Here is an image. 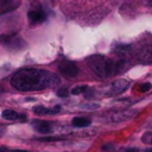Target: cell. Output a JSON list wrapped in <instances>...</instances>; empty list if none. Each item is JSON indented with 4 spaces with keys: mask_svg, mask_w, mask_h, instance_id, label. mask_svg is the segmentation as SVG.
<instances>
[{
    "mask_svg": "<svg viewBox=\"0 0 152 152\" xmlns=\"http://www.w3.org/2000/svg\"><path fill=\"white\" fill-rule=\"evenodd\" d=\"M61 83L58 75L36 68H24L14 72L11 78L13 88L20 91H37L56 87Z\"/></svg>",
    "mask_w": 152,
    "mask_h": 152,
    "instance_id": "cell-1",
    "label": "cell"
},
{
    "mask_svg": "<svg viewBox=\"0 0 152 152\" xmlns=\"http://www.w3.org/2000/svg\"><path fill=\"white\" fill-rule=\"evenodd\" d=\"M89 69L101 78H108L116 72V64L108 57L102 55H93L87 58Z\"/></svg>",
    "mask_w": 152,
    "mask_h": 152,
    "instance_id": "cell-2",
    "label": "cell"
},
{
    "mask_svg": "<svg viewBox=\"0 0 152 152\" xmlns=\"http://www.w3.org/2000/svg\"><path fill=\"white\" fill-rule=\"evenodd\" d=\"M58 71L62 76H64L66 78H74L78 75L80 70H78V66L74 62L65 61V62H63L58 65Z\"/></svg>",
    "mask_w": 152,
    "mask_h": 152,
    "instance_id": "cell-3",
    "label": "cell"
},
{
    "mask_svg": "<svg viewBox=\"0 0 152 152\" xmlns=\"http://www.w3.org/2000/svg\"><path fill=\"white\" fill-rule=\"evenodd\" d=\"M137 115V110H121V112H115L113 114H110L109 116V121L110 122H124L127 120H131L132 118H134Z\"/></svg>",
    "mask_w": 152,
    "mask_h": 152,
    "instance_id": "cell-4",
    "label": "cell"
},
{
    "mask_svg": "<svg viewBox=\"0 0 152 152\" xmlns=\"http://www.w3.org/2000/svg\"><path fill=\"white\" fill-rule=\"evenodd\" d=\"M128 86H129V83H128L127 80H125V78H119V80H115V81L112 83L109 91H110L112 95H118V94L124 93V91L128 88Z\"/></svg>",
    "mask_w": 152,
    "mask_h": 152,
    "instance_id": "cell-5",
    "label": "cell"
},
{
    "mask_svg": "<svg viewBox=\"0 0 152 152\" xmlns=\"http://www.w3.org/2000/svg\"><path fill=\"white\" fill-rule=\"evenodd\" d=\"M61 110V107L59 106H55L52 108H46L44 106H36L33 107V112L38 115H52V114H57L58 112Z\"/></svg>",
    "mask_w": 152,
    "mask_h": 152,
    "instance_id": "cell-6",
    "label": "cell"
},
{
    "mask_svg": "<svg viewBox=\"0 0 152 152\" xmlns=\"http://www.w3.org/2000/svg\"><path fill=\"white\" fill-rule=\"evenodd\" d=\"M27 17H28V20L32 24H39V23H43L45 20V13L43 11H40V10L30 11L27 13Z\"/></svg>",
    "mask_w": 152,
    "mask_h": 152,
    "instance_id": "cell-7",
    "label": "cell"
},
{
    "mask_svg": "<svg viewBox=\"0 0 152 152\" xmlns=\"http://www.w3.org/2000/svg\"><path fill=\"white\" fill-rule=\"evenodd\" d=\"M1 116L6 120H20V121L26 120V116L24 114H20L15 110H12V109H5L1 113Z\"/></svg>",
    "mask_w": 152,
    "mask_h": 152,
    "instance_id": "cell-8",
    "label": "cell"
},
{
    "mask_svg": "<svg viewBox=\"0 0 152 152\" xmlns=\"http://www.w3.org/2000/svg\"><path fill=\"white\" fill-rule=\"evenodd\" d=\"M72 126L75 127H78V128H83V127H88L90 126V120L87 119V118H83V116H75L71 121Z\"/></svg>",
    "mask_w": 152,
    "mask_h": 152,
    "instance_id": "cell-9",
    "label": "cell"
},
{
    "mask_svg": "<svg viewBox=\"0 0 152 152\" xmlns=\"http://www.w3.org/2000/svg\"><path fill=\"white\" fill-rule=\"evenodd\" d=\"M34 128L39 133H43V134H46V133H50L51 132V125L48 121H38V122H36Z\"/></svg>",
    "mask_w": 152,
    "mask_h": 152,
    "instance_id": "cell-10",
    "label": "cell"
},
{
    "mask_svg": "<svg viewBox=\"0 0 152 152\" xmlns=\"http://www.w3.org/2000/svg\"><path fill=\"white\" fill-rule=\"evenodd\" d=\"M12 2H13V0H0V13L10 11L12 8L11 7Z\"/></svg>",
    "mask_w": 152,
    "mask_h": 152,
    "instance_id": "cell-11",
    "label": "cell"
},
{
    "mask_svg": "<svg viewBox=\"0 0 152 152\" xmlns=\"http://www.w3.org/2000/svg\"><path fill=\"white\" fill-rule=\"evenodd\" d=\"M88 89V87L87 86H84V84H81V86H76V87H74L72 89H71V95H80V94H82V93H84L86 90Z\"/></svg>",
    "mask_w": 152,
    "mask_h": 152,
    "instance_id": "cell-12",
    "label": "cell"
},
{
    "mask_svg": "<svg viewBox=\"0 0 152 152\" xmlns=\"http://www.w3.org/2000/svg\"><path fill=\"white\" fill-rule=\"evenodd\" d=\"M81 108L82 109L95 110V109H99L100 108V104L99 103H83V104H81Z\"/></svg>",
    "mask_w": 152,
    "mask_h": 152,
    "instance_id": "cell-13",
    "label": "cell"
},
{
    "mask_svg": "<svg viewBox=\"0 0 152 152\" xmlns=\"http://www.w3.org/2000/svg\"><path fill=\"white\" fill-rule=\"evenodd\" d=\"M64 138L63 137H42V138H38L37 140L39 141H58V140H63Z\"/></svg>",
    "mask_w": 152,
    "mask_h": 152,
    "instance_id": "cell-14",
    "label": "cell"
},
{
    "mask_svg": "<svg viewBox=\"0 0 152 152\" xmlns=\"http://www.w3.org/2000/svg\"><path fill=\"white\" fill-rule=\"evenodd\" d=\"M151 88H152V84H151L150 82H145V83H141V84H140L139 90L142 91V93H145V91H148Z\"/></svg>",
    "mask_w": 152,
    "mask_h": 152,
    "instance_id": "cell-15",
    "label": "cell"
},
{
    "mask_svg": "<svg viewBox=\"0 0 152 152\" xmlns=\"http://www.w3.org/2000/svg\"><path fill=\"white\" fill-rule=\"evenodd\" d=\"M57 96H59V97H66V96H69L68 89H66V88H61V89H58V90H57Z\"/></svg>",
    "mask_w": 152,
    "mask_h": 152,
    "instance_id": "cell-16",
    "label": "cell"
},
{
    "mask_svg": "<svg viewBox=\"0 0 152 152\" xmlns=\"http://www.w3.org/2000/svg\"><path fill=\"white\" fill-rule=\"evenodd\" d=\"M125 152H139V150H138V148H135V147H134V148H133V147H131V148H127Z\"/></svg>",
    "mask_w": 152,
    "mask_h": 152,
    "instance_id": "cell-17",
    "label": "cell"
},
{
    "mask_svg": "<svg viewBox=\"0 0 152 152\" xmlns=\"http://www.w3.org/2000/svg\"><path fill=\"white\" fill-rule=\"evenodd\" d=\"M12 152H30V151H24V150H13Z\"/></svg>",
    "mask_w": 152,
    "mask_h": 152,
    "instance_id": "cell-18",
    "label": "cell"
},
{
    "mask_svg": "<svg viewBox=\"0 0 152 152\" xmlns=\"http://www.w3.org/2000/svg\"><path fill=\"white\" fill-rule=\"evenodd\" d=\"M144 152H152V147H150V148H146Z\"/></svg>",
    "mask_w": 152,
    "mask_h": 152,
    "instance_id": "cell-19",
    "label": "cell"
},
{
    "mask_svg": "<svg viewBox=\"0 0 152 152\" xmlns=\"http://www.w3.org/2000/svg\"><path fill=\"white\" fill-rule=\"evenodd\" d=\"M147 1V4L150 5V6H152V0H146Z\"/></svg>",
    "mask_w": 152,
    "mask_h": 152,
    "instance_id": "cell-20",
    "label": "cell"
},
{
    "mask_svg": "<svg viewBox=\"0 0 152 152\" xmlns=\"http://www.w3.org/2000/svg\"><path fill=\"white\" fill-rule=\"evenodd\" d=\"M151 144H152V137H151Z\"/></svg>",
    "mask_w": 152,
    "mask_h": 152,
    "instance_id": "cell-21",
    "label": "cell"
},
{
    "mask_svg": "<svg viewBox=\"0 0 152 152\" xmlns=\"http://www.w3.org/2000/svg\"><path fill=\"white\" fill-rule=\"evenodd\" d=\"M0 152H4V151H2V150H1V148H0Z\"/></svg>",
    "mask_w": 152,
    "mask_h": 152,
    "instance_id": "cell-22",
    "label": "cell"
}]
</instances>
